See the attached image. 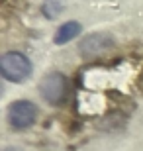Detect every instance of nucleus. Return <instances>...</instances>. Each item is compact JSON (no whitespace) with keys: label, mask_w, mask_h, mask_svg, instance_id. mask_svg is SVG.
I'll return each instance as SVG.
<instances>
[{"label":"nucleus","mask_w":143,"mask_h":151,"mask_svg":"<svg viewBox=\"0 0 143 151\" xmlns=\"http://www.w3.org/2000/svg\"><path fill=\"white\" fill-rule=\"evenodd\" d=\"M37 120V106L32 100H14L8 106V122L14 129H28Z\"/></svg>","instance_id":"nucleus-3"},{"label":"nucleus","mask_w":143,"mask_h":151,"mask_svg":"<svg viewBox=\"0 0 143 151\" xmlns=\"http://www.w3.org/2000/svg\"><path fill=\"white\" fill-rule=\"evenodd\" d=\"M80 29H83V28H80V24L75 22V20L65 22L59 29H57L53 41H55V45H65V43H69V41H73V39L77 37V35L80 34Z\"/></svg>","instance_id":"nucleus-5"},{"label":"nucleus","mask_w":143,"mask_h":151,"mask_svg":"<svg viewBox=\"0 0 143 151\" xmlns=\"http://www.w3.org/2000/svg\"><path fill=\"white\" fill-rule=\"evenodd\" d=\"M0 73L10 83H24L32 75V61L20 51H6L0 57Z\"/></svg>","instance_id":"nucleus-1"},{"label":"nucleus","mask_w":143,"mask_h":151,"mask_svg":"<svg viewBox=\"0 0 143 151\" xmlns=\"http://www.w3.org/2000/svg\"><path fill=\"white\" fill-rule=\"evenodd\" d=\"M65 10V0H43L41 6V14L47 20H57Z\"/></svg>","instance_id":"nucleus-6"},{"label":"nucleus","mask_w":143,"mask_h":151,"mask_svg":"<svg viewBox=\"0 0 143 151\" xmlns=\"http://www.w3.org/2000/svg\"><path fill=\"white\" fill-rule=\"evenodd\" d=\"M114 47V39L106 34H90L84 35L78 43V51L80 55L86 57V59H94V57L106 55L108 51Z\"/></svg>","instance_id":"nucleus-4"},{"label":"nucleus","mask_w":143,"mask_h":151,"mask_svg":"<svg viewBox=\"0 0 143 151\" xmlns=\"http://www.w3.org/2000/svg\"><path fill=\"white\" fill-rule=\"evenodd\" d=\"M2 151H22V149H18V147H6V149H2Z\"/></svg>","instance_id":"nucleus-7"},{"label":"nucleus","mask_w":143,"mask_h":151,"mask_svg":"<svg viewBox=\"0 0 143 151\" xmlns=\"http://www.w3.org/2000/svg\"><path fill=\"white\" fill-rule=\"evenodd\" d=\"M39 94L51 106L63 104L67 100V94H69V78L63 73H57V71L47 73L39 83Z\"/></svg>","instance_id":"nucleus-2"}]
</instances>
